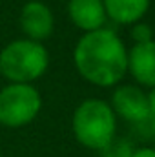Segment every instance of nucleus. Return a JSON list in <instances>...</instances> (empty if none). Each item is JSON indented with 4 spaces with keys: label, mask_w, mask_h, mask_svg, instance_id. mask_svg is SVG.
Returning <instances> with one entry per match:
<instances>
[{
    "label": "nucleus",
    "mask_w": 155,
    "mask_h": 157,
    "mask_svg": "<svg viewBox=\"0 0 155 157\" xmlns=\"http://www.w3.org/2000/svg\"><path fill=\"white\" fill-rule=\"evenodd\" d=\"M73 64L89 84L110 88L128 73V49L113 29L84 33L73 49Z\"/></svg>",
    "instance_id": "obj_1"
},
{
    "label": "nucleus",
    "mask_w": 155,
    "mask_h": 157,
    "mask_svg": "<svg viewBox=\"0 0 155 157\" xmlns=\"http://www.w3.org/2000/svg\"><path fill=\"white\" fill-rule=\"evenodd\" d=\"M49 68V53L42 42L17 39L0 49V75L7 82L33 84Z\"/></svg>",
    "instance_id": "obj_2"
},
{
    "label": "nucleus",
    "mask_w": 155,
    "mask_h": 157,
    "mask_svg": "<svg viewBox=\"0 0 155 157\" xmlns=\"http://www.w3.org/2000/svg\"><path fill=\"white\" fill-rule=\"evenodd\" d=\"M71 128L82 146L102 152L115 139L117 115L102 99H86L73 112Z\"/></svg>",
    "instance_id": "obj_3"
},
{
    "label": "nucleus",
    "mask_w": 155,
    "mask_h": 157,
    "mask_svg": "<svg viewBox=\"0 0 155 157\" xmlns=\"http://www.w3.org/2000/svg\"><path fill=\"white\" fill-rule=\"evenodd\" d=\"M42 95L33 84L7 82L0 90V124L6 128H22L39 117Z\"/></svg>",
    "instance_id": "obj_4"
},
{
    "label": "nucleus",
    "mask_w": 155,
    "mask_h": 157,
    "mask_svg": "<svg viewBox=\"0 0 155 157\" xmlns=\"http://www.w3.org/2000/svg\"><path fill=\"white\" fill-rule=\"evenodd\" d=\"M110 106L117 117L124 119L131 124H137L150 115L146 93L139 86H131V84H124L117 88L112 95Z\"/></svg>",
    "instance_id": "obj_5"
},
{
    "label": "nucleus",
    "mask_w": 155,
    "mask_h": 157,
    "mask_svg": "<svg viewBox=\"0 0 155 157\" xmlns=\"http://www.w3.org/2000/svg\"><path fill=\"white\" fill-rule=\"evenodd\" d=\"M18 22L26 39L37 42H42L47 37H51L55 28L53 11L40 0H29L22 6Z\"/></svg>",
    "instance_id": "obj_6"
},
{
    "label": "nucleus",
    "mask_w": 155,
    "mask_h": 157,
    "mask_svg": "<svg viewBox=\"0 0 155 157\" xmlns=\"http://www.w3.org/2000/svg\"><path fill=\"white\" fill-rule=\"evenodd\" d=\"M128 73L141 86H155V40L133 44L128 49Z\"/></svg>",
    "instance_id": "obj_7"
},
{
    "label": "nucleus",
    "mask_w": 155,
    "mask_h": 157,
    "mask_svg": "<svg viewBox=\"0 0 155 157\" xmlns=\"http://www.w3.org/2000/svg\"><path fill=\"white\" fill-rule=\"evenodd\" d=\"M68 15L71 22L84 33L102 29L108 20L102 0H70Z\"/></svg>",
    "instance_id": "obj_8"
},
{
    "label": "nucleus",
    "mask_w": 155,
    "mask_h": 157,
    "mask_svg": "<svg viewBox=\"0 0 155 157\" xmlns=\"http://www.w3.org/2000/svg\"><path fill=\"white\" fill-rule=\"evenodd\" d=\"M106 15L117 24H135L146 15L150 0H102Z\"/></svg>",
    "instance_id": "obj_9"
},
{
    "label": "nucleus",
    "mask_w": 155,
    "mask_h": 157,
    "mask_svg": "<svg viewBox=\"0 0 155 157\" xmlns=\"http://www.w3.org/2000/svg\"><path fill=\"white\" fill-rule=\"evenodd\" d=\"M133 146L130 141L126 139H113L104 150H102V157H131L133 154Z\"/></svg>",
    "instance_id": "obj_10"
},
{
    "label": "nucleus",
    "mask_w": 155,
    "mask_h": 157,
    "mask_svg": "<svg viewBox=\"0 0 155 157\" xmlns=\"http://www.w3.org/2000/svg\"><path fill=\"white\" fill-rule=\"evenodd\" d=\"M131 39L135 44H142V42H150L153 40V31L148 24H142V22H135L131 24V31H130Z\"/></svg>",
    "instance_id": "obj_11"
},
{
    "label": "nucleus",
    "mask_w": 155,
    "mask_h": 157,
    "mask_svg": "<svg viewBox=\"0 0 155 157\" xmlns=\"http://www.w3.org/2000/svg\"><path fill=\"white\" fill-rule=\"evenodd\" d=\"M131 157H155V148L150 146H142V148H135Z\"/></svg>",
    "instance_id": "obj_12"
},
{
    "label": "nucleus",
    "mask_w": 155,
    "mask_h": 157,
    "mask_svg": "<svg viewBox=\"0 0 155 157\" xmlns=\"http://www.w3.org/2000/svg\"><path fill=\"white\" fill-rule=\"evenodd\" d=\"M146 99H148V110H150V113L155 115V86L150 88V91L146 93Z\"/></svg>",
    "instance_id": "obj_13"
},
{
    "label": "nucleus",
    "mask_w": 155,
    "mask_h": 157,
    "mask_svg": "<svg viewBox=\"0 0 155 157\" xmlns=\"http://www.w3.org/2000/svg\"><path fill=\"white\" fill-rule=\"evenodd\" d=\"M153 139H155V135H153Z\"/></svg>",
    "instance_id": "obj_14"
},
{
    "label": "nucleus",
    "mask_w": 155,
    "mask_h": 157,
    "mask_svg": "<svg viewBox=\"0 0 155 157\" xmlns=\"http://www.w3.org/2000/svg\"><path fill=\"white\" fill-rule=\"evenodd\" d=\"M0 157H4V155H0Z\"/></svg>",
    "instance_id": "obj_15"
}]
</instances>
